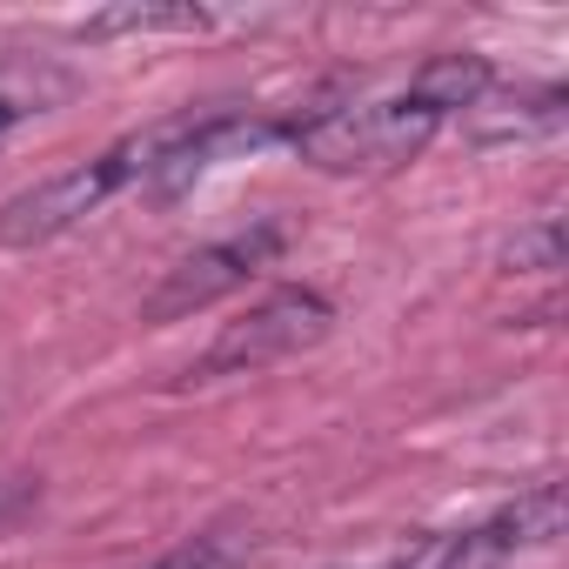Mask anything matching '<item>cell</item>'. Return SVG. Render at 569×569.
<instances>
[{
    "label": "cell",
    "instance_id": "9",
    "mask_svg": "<svg viewBox=\"0 0 569 569\" xmlns=\"http://www.w3.org/2000/svg\"><path fill=\"white\" fill-rule=\"evenodd\" d=\"M502 268L509 274H556L562 268V221L556 214H536L529 228H516L502 241Z\"/></svg>",
    "mask_w": 569,
    "mask_h": 569
},
{
    "label": "cell",
    "instance_id": "10",
    "mask_svg": "<svg viewBox=\"0 0 569 569\" xmlns=\"http://www.w3.org/2000/svg\"><path fill=\"white\" fill-rule=\"evenodd\" d=\"M241 556H248V536L241 529H201V536H188V542H174L161 562H148V569H241Z\"/></svg>",
    "mask_w": 569,
    "mask_h": 569
},
{
    "label": "cell",
    "instance_id": "7",
    "mask_svg": "<svg viewBox=\"0 0 569 569\" xmlns=\"http://www.w3.org/2000/svg\"><path fill=\"white\" fill-rule=\"evenodd\" d=\"M221 28L214 8H194V0H114V8H94L74 21V41H121V34H208Z\"/></svg>",
    "mask_w": 569,
    "mask_h": 569
},
{
    "label": "cell",
    "instance_id": "12",
    "mask_svg": "<svg viewBox=\"0 0 569 569\" xmlns=\"http://www.w3.org/2000/svg\"><path fill=\"white\" fill-rule=\"evenodd\" d=\"M28 114H41V101H34V94H21V88H8V81H0V134H8L14 121H28Z\"/></svg>",
    "mask_w": 569,
    "mask_h": 569
},
{
    "label": "cell",
    "instance_id": "4",
    "mask_svg": "<svg viewBox=\"0 0 569 569\" xmlns=\"http://www.w3.org/2000/svg\"><path fill=\"white\" fill-rule=\"evenodd\" d=\"M281 248H289V228H281V221H254V228H241V234H221V241L181 254V261L161 274V289L141 302V322L161 329V322H181V316L214 309L221 296L248 289V281H254Z\"/></svg>",
    "mask_w": 569,
    "mask_h": 569
},
{
    "label": "cell",
    "instance_id": "3",
    "mask_svg": "<svg viewBox=\"0 0 569 569\" xmlns=\"http://www.w3.org/2000/svg\"><path fill=\"white\" fill-rule=\"evenodd\" d=\"M336 329V309L322 289H268L261 302H248V316L221 322V336L201 349V362H188V382H228V376H254V369H274L302 349H316L322 336Z\"/></svg>",
    "mask_w": 569,
    "mask_h": 569
},
{
    "label": "cell",
    "instance_id": "8",
    "mask_svg": "<svg viewBox=\"0 0 569 569\" xmlns=\"http://www.w3.org/2000/svg\"><path fill=\"white\" fill-rule=\"evenodd\" d=\"M409 88H416L442 121H449V114H469V108L496 88V68H489L482 54H429V61H422V74H416Z\"/></svg>",
    "mask_w": 569,
    "mask_h": 569
},
{
    "label": "cell",
    "instance_id": "11",
    "mask_svg": "<svg viewBox=\"0 0 569 569\" xmlns=\"http://www.w3.org/2000/svg\"><path fill=\"white\" fill-rule=\"evenodd\" d=\"M34 502H41V482L34 476H0V536H8L21 516H34Z\"/></svg>",
    "mask_w": 569,
    "mask_h": 569
},
{
    "label": "cell",
    "instance_id": "13",
    "mask_svg": "<svg viewBox=\"0 0 569 569\" xmlns=\"http://www.w3.org/2000/svg\"><path fill=\"white\" fill-rule=\"evenodd\" d=\"M376 569H389V562H376Z\"/></svg>",
    "mask_w": 569,
    "mask_h": 569
},
{
    "label": "cell",
    "instance_id": "5",
    "mask_svg": "<svg viewBox=\"0 0 569 569\" xmlns=\"http://www.w3.org/2000/svg\"><path fill=\"white\" fill-rule=\"evenodd\" d=\"M268 141H281V121H254V114H201V121H181L174 141L161 148L154 174L141 181V194L154 208H174L181 194H194V181H208L214 168H228V161H241V154H254Z\"/></svg>",
    "mask_w": 569,
    "mask_h": 569
},
{
    "label": "cell",
    "instance_id": "6",
    "mask_svg": "<svg viewBox=\"0 0 569 569\" xmlns=\"http://www.w3.org/2000/svg\"><path fill=\"white\" fill-rule=\"evenodd\" d=\"M562 121H569V94L562 88H489L462 114V134L476 148H509V141H556Z\"/></svg>",
    "mask_w": 569,
    "mask_h": 569
},
{
    "label": "cell",
    "instance_id": "1",
    "mask_svg": "<svg viewBox=\"0 0 569 569\" xmlns=\"http://www.w3.org/2000/svg\"><path fill=\"white\" fill-rule=\"evenodd\" d=\"M174 128L181 121H154V128L114 141V148H101L94 161H74V168H61V174L34 181L21 194H8V201H0V248H41V241L81 228L88 214H101L121 188H141L154 174L161 148L174 141Z\"/></svg>",
    "mask_w": 569,
    "mask_h": 569
},
{
    "label": "cell",
    "instance_id": "2",
    "mask_svg": "<svg viewBox=\"0 0 569 569\" xmlns=\"http://www.w3.org/2000/svg\"><path fill=\"white\" fill-rule=\"evenodd\" d=\"M436 134H442V114L416 88H402V94H382V101H342V108H329L322 121L296 128L289 148L302 161H316L322 174H396Z\"/></svg>",
    "mask_w": 569,
    "mask_h": 569
}]
</instances>
